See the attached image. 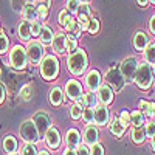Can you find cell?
Masks as SVG:
<instances>
[{
  "mask_svg": "<svg viewBox=\"0 0 155 155\" xmlns=\"http://www.w3.org/2000/svg\"><path fill=\"white\" fill-rule=\"evenodd\" d=\"M87 65H88L87 53H85L84 50H81V48H78L76 51L70 53L68 58H67V68L74 76L84 74V71L87 70Z\"/></svg>",
  "mask_w": 155,
  "mask_h": 155,
  "instance_id": "obj_1",
  "label": "cell"
},
{
  "mask_svg": "<svg viewBox=\"0 0 155 155\" xmlns=\"http://www.w3.org/2000/svg\"><path fill=\"white\" fill-rule=\"evenodd\" d=\"M135 84L138 88L141 90H149L152 87V82H153V71H152V65L149 62H141L138 64V68H137V73H135Z\"/></svg>",
  "mask_w": 155,
  "mask_h": 155,
  "instance_id": "obj_2",
  "label": "cell"
},
{
  "mask_svg": "<svg viewBox=\"0 0 155 155\" xmlns=\"http://www.w3.org/2000/svg\"><path fill=\"white\" fill-rule=\"evenodd\" d=\"M41 76L45 81H54L59 74V59L53 54H47L41 61Z\"/></svg>",
  "mask_w": 155,
  "mask_h": 155,
  "instance_id": "obj_3",
  "label": "cell"
},
{
  "mask_svg": "<svg viewBox=\"0 0 155 155\" xmlns=\"http://www.w3.org/2000/svg\"><path fill=\"white\" fill-rule=\"evenodd\" d=\"M9 64L14 70H25L28 64L27 58V50L22 45H14L12 50L9 51Z\"/></svg>",
  "mask_w": 155,
  "mask_h": 155,
  "instance_id": "obj_4",
  "label": "cell"
},
{
  "mask_svg": "<svg viewBox=\"0 0 155 155\" xmlns=\"http://www.w3.org/2000/svg\"><path fill=\"white\" fill-rule=\"evenodd\" d=\"M19 132H20V137H22V140L25 141V143H33V144H36L37 141L41 140V135H39V132H37V127H36L33 118L23 121Z\"/></svg>",
  "mask_w": 155,
  "mask_h": 155,
  "instance_id": "obj_5",
  "label": "cell"
},
{
  "mask_svg": "<svg viewBox=\"0 0 155 155\" xmlns=\"http://www.w3.org/2000/svg\"><path fill=\"white\" fill-rule=\"evenodd\" d=\"M27 58H28V62H31L33 65H39L42 61V58L45 56L44 53V45L41 42H37L36 39L34 41H30L28 45H27Z\"/></svg>",
  "mask_w": 155,
  "mask_h": 155,
  "instance_id": "obj_6",
  "label": "cell"
},
{
  "mask_svg": "<svg viewBox=\"0 0 155 155\" xmlns=\"http://www.w3.org/2000/svg\"><path fill=\"white\" fill-rule=\"evenodd\" d=\"M104 79H106V84H109L112 87L113 92H121V90L124 88V85L127 84L126 79H124V76L123 73L120 71V68H112L106 73L104 76Z\"/></svg>",
  "mask_w": 155,
  "mask_h": 155,
  "instance_id": "obj_7",
  "label": "cell"
},
{
  "mask_svg": "<svg viewBox=\"0 0 155 155\" xmlns=\"http://www.w3.org/2000/svg\"><path fill=\"white\" fill-rule=\"evenodd\" d=\"M137 68H138V61H137V58H126V59L121 62L120 71L123 73L126 82H132V81H134L135 73H137Z\"/></svg>",
  "mask_w": 155,
  "mask_h": 155,
  "instance_id": "obj_8",
  "label": "cell"
},
{
  "mask_svg": "<svg viewBox=\"0 0 155 155\" xmlns=\"http://www.w3.org/2000/svg\"><path fill=\"white\" fill-rule=\"evenodd\" d=\"M33 121L37 127V132L41 137L45 135V132L48 130V129L51 127V118H50V115L45 113V112H39L33 116Z\"/></svg>",
  "mask_w": 155,
  "mask_h": 155,
  "instance_id": "obj_9",
  "label": "cell"
},
{
  "mask_svg": "<svg viewBox=\"0 0 155 155\" xmlns=\"http://www.w3.org/2000/svg\"><path fill=\"white\" fill-rule=\"evenodd\" d=\"M109 120H110V112L107 106L98 104L96 107H93V123L96 126H106Z\"/></svg>",
  "mask_w": 155,
  "mask_h": 155,
  "instance_id": "obj_10",
  "label": "cell"
},
{
  "mask_svg": "<svg viewBox=\"0 0 155 155\" xmlns=\"http://www.w3.org/2000/svg\"><path fill=\"white\" fill-rule=\"evenodd\" d=\"M76 14H78V22L81 23V27L84 31H87V27H88V22L90 19H92V9H90V5L88 3H81L79 8H78L76 11Z\"/></svg>",
  "mask_w": 155,
  "mask_h": 155,
  "instance_id": "obj_11",
  "label": "cell"
},
{
  "mask_svg": "<svg viewBox=\"0 0 155 155\" xmlns=\"http://www.w3.org/2000/svg\"><path fill=\"white\" fill-rule=\"evenodd\" d=\"M65 96L70 98L71 101H76L78 98L82 96V85L79 81L76 79H70L65 84Z\"/></svg>",
  "mask_w": 155,
  "mask_h": 155,
  "instance_id": "obj_12",
  "label": "cell"
},
{
  "mask_svg": "<svg viewBox=\"0 0 155 155\" xmlns=\"http://www.w3.org/2000/svg\"><path fill=\"white\" fill-rule=\"evenodd\" d=\"M101 84H102L101 73L98 70H90L85 76V87L88 88V92H96Z\"/></svg>",
  "mask_w": 155,
  "mask_h": 155,
  "instance_id": "obj_13",
  "label": "cell"
},
{
  "mask_svg": "<svg viewBox=\"0 0 155 155\" xmlns=\"http://www.w3.org/2000/svg\"><path fill=\"white\" fill-rule=\"evenodd\" d=\"M51 47H53V51L56 54H65L67 53V34L65 33H56L53 37V42H51Z\"/></svg>",
  "mask_w": 155,
  "mask_h": 155,
  "instance_id": "obj_14",
  "label": "cell"
},
{
  "mask_svg": "<svg viewBox=\"0 0 155 155\" xmlns=\"http://www.w3.org/2000/svg\"><path fill=\"white\" fill-rule=\"evenodd\" d=\"M96 96H98V101L101 102V104L109 106L113 101V90L109 84H101L99 88L96 90Z\"/></svg>",
  "mask_w": 155,
  "mask_h": 155,
  "instance_id": "obj_15",
  "label": "cell"
},
{
  "mask_svg": "<svg viewBox=\"0 0 155 155\" xmlns=\"http://www.w3.org/2000/svg\"><path fill=\"white\" fill-rule=\"evenodd\" d=\"M44 140L50 149H58L61 146V134L56 127H50L44 135Z\"/></svg>",
  "mask_w": 155,
  "mask_h": 155,
  "instance_id": "obj_16",
  "label": "cell"
},
{
  "mask_svg": "<svg viewBox=\"0 0 155 155\" xmlns=\"http://www.w3.org/2000/svg\"><path fill=\"white\" fill-rule=\"evenodd\" d=\"M82 138H84V143L87 146H92V144L98 143V140H99V130H98V127L93 126V124H88L82 130Z\"/></svg>",
  "mask_w": 155,
  "mask_h": 155,
  "instance_id": "obj_17",
  "label": "cell"
},
{
  "mask_svg": "<svg viewBox=\"0 0 155 155\" xmlns=\"http://www.w3.org/2000/svg\"><path fill=\"white\" fill-rule=\"evenodd\" d=\"M65 31H67V36H70V37H74V39H79L81 36H82V33H84V30H82V27H81V23L78 22L76 19H70L68 20V23L65 25Z\"/></svg>",
  "mask_w": 155,
  "mask_h": 155,
  "instance_id": "obj_18",
  "label": "cell"
},
{
  "mask_svg": "<svg viewBox=\"0 0 155 155\" xmlns=\"http://www.w3.org/2000/svg\"><path fill=\"white\" fill-rule=\"evenodd\" d=\"M81 143V134L78 129H68L65 134V144L70 149H76L78 144Z\"/></svg>",
  "mask_w": 155,
  "mask_h": 155,
  "instance_id": "obj_19",
  "label": "cell"
},
{
  "mask_svg": "<svg viewBox=\"0 0 155 155\" xmlns=\"http://www.w3.org/2000/svg\"><path fill=\"white\" fill-rule=\"evenodd\" d=\"M17 36L22 39L23 42H30L31 41V22H28V20H22L20 23H19V27H17Z\"/></svg>",
  "mask_w": 155,
  "mask_h": 155,
  "instance_id": "obj_20",
  "label": "cell"
},
{
  "mask_svg": "<svg viewBox=\"0 0 155 155\" xmlns=\"http://www.w3.org/2000/svg\"><path fill=\"white\" fill-rule=\"evenodd\" d=\"M22 16L25 20H28V22H34L37 20V6L33 3V2H28V3H25L22 6Z\"/></svg>",
  "mask_w": 155,
  "mask_h": 155,
  "instance_id": "obj_21",
  "label": "cell"
},
{
  "mask_svg": "<svg viewBox=\"0 0 155 155\" xmlns=\"http://www.w3.org/2000/svg\"><path fill=\"white\" fill-rule=\"evenodd\" d=\"M149 44V37L146 36L144 31H138L135 36H134V48L138 50V51H143Z\"/></svg>",
  "mask_w": 155,
  "mask_h": 155,
  "instance_id": "obj_22",
  "label": "cell"
},
{
  "mask_svg": "<svg viewBox=\"0 0 155 155\" xmlns=\"http://www.w3.org/2000/svg\"><path fill=\"white\" fill-rule=\"evenodd\" d=\"M64 101H65L64 90L61 87L51 88V92H50V102H51V104H53V106H61V104H64Z\"/></svg>",
  "mask_w": 155,
  "mask_h": 155,
  "instance_id": "obj_23",
  "label": "cell"
},
{
  "mask_svg": "<svg viewBox=\"0 0 155 155\" xmlns=\"http://www.w3.org/2000/svg\"><path fill=\"white\" fill-rule=\"evenodd\" d=\"M109 127H110V132H112L115 137H118V138H121V137L124 135V132H126V126L121 123L120 118H113Z\"/></svg>",
  "mask_w": 155,
  "mask_h": 155,
  "instance_id": "obj_24",
  "label": "cell"
},
{
  "mask_svg": "<svg viewBox=\"0 0 155 155\" xmlns=\"http://www.w3.org/2000/svg\"><path fill=\"white\" fill-rule=\"evenodd\" d=\"M53 37H54L53 30H51L50 27H42L41 33H39V39H41V44L42 45H51Z\"/></svg>",
  "mask_w": 155,
  "mask_h": 155,
  "instance_id": "obj_25",
  "label": "cell"
},
{
  "mask_svg": "<svg viewBox=\"0 0 155 155\" xmlns=\"http://www.w3.org/2000/svg\"><path fill=\"white\" fill-rule=\"evenodd\" d=\"M17 149H19L17 140L14 137H11V135L5 137V140H3V150L6 153H12V152H17Z\"/></svg>",
  "mask_w": 155,
  "mask_h": 155,
  "instance_id": "obj_26",
  "label": "cell"
},
{
  "mask_svg": "<svg viewBox=\"0 0 155 155\" xmlns=\"http://www.w3.org/2000/svg\"><path fill=\"white\" fill-rule=\"evenodd\" d=\"M130 138H132L134 143H137V144H143V143H144V140H146L144 129H141V127H132Z\"/></svg>",
  "mask_w": 155,
  "mask_h": 155,
  "instance_id": "obj_27",
  "label": "cell"
},
{
  "mask_svg": "<svg viewBox=\"0 0 155 155\" xmlns=\"http://www.w3.org/2000/svg\"><path fill=\"white\" fill-rule=\"evenodd\" d=\"M130 124L134 127H143L144 126V113L141 110H135L130 113Z\"/></svg>",
  "mask_w": 155,
  "mask_h": 155,
  "instance_id": "obj_28",
  "label": "cell"
},
{
  "mask_svg": "<svg viewBox=\"0 0 155 155\" xmlns=\"http://www.w3.org/2000/svg\"><path fill=\"white\" fill-rule=\"evenodd\" d=\"M82 98H84V102H85V107H96L99 104L96 92H88V93L82 95Z\"/></svg>",
  "mask_w": 155,
  "mask_h": 155,
  "instance_id": "obj_29",
  "label": "cell"
},
{
  "mask_svg": "<svg viewBox=\"0 0 155 155\" xmlns=\"http://www.w3.org/2000/svg\"><path fill=\"white\" fill-rule=\"evenodd\" d=\"M143 56H144L146 62H149V64L155 62V44H147V47L143 50Z\"/></svg>",
  "mask_w": 155,
  "mask_h": 155,
  "instance_id": "obj_30",
  "label": "cell"
},
{
  "mask_svg": "<svg viewBox=\"0 0 155 155\" xmlns=\"http://www.w3.org/2000/svg\"><path fill=\"white\" fill-rule=\"evenodd\" d=\"M73 16H71V12H68L67 9H62L61 12H59V16H58V23L61 25V27H65V25L68 23V20L71 19Z\"/></svg>",
  "mask_w": 155,
  "mask_h": 155,
  "instance_id": "obj_31",
  "label": "cell"
},
{
  "mask_svg": "<svg viewBox=\"0 0 155 155\" xmlns=\"http://www.w3.org/2000/svg\"><path fill=\"white\" fill-rule=\"evenodd\" d=\"M9 48V41H8V36L0 31V54H5Z\"/></svg>",
  "mask_w": 155,
  "mask_h": 155,
  "instance_id": "obj_32",
  "label": "cell"
},
{
  "mask_svg": "<svg viewBox=\"0 0 155 155\" xmlns=\"http://www.w3.org/2000/svg\"><path fill=\"white\" fill-rule=\"evenodd\" d=\"M70 116L74 120V121H78V120H81V116H82V107L79 106V104H74L70 107Z\"/></svg>",
  "mask_w": 155,
  "mask_h": 155,
  "instance_id": "obj_33",
  "label": "cell"
},
{
  "mask_svg": "<svg viewBox=\"0 0 155 155\" xmlns=\"http://www.w3.org/2000/svg\"><path fill=\"white\" fill-rule=\"evenodd\" d=\"M37 153H39V152H37L36 146H34L33 143H27L25 146H22L19 155H37Z\"/></svg>",
  "mask_w": 155,
  "mask_h": 155,
  "instance_id": "obj_34",
  "label": "cell"
},
{
  "mask_svg": "<svg viewBox=\"0 0 155 155\" xmlns=\"http://www.w3.org/2000/svg\"><path fill=\"white\" fill-rule=\"evenodd\" d=\"M81 118H84L87 124H93V107H84Z\"/></svg>",
  "mask_w": 155,
  "mask_h": 155,
  "instance_id": "obj_35",
  "label": "cell"
},
{
  "mask_svg": "<svg viewBox=\"0 0 155 155\" xmlns=\"http://www.w3.org/2000/svg\"><path fill=\"white\" fill-rule=\"evenodd\" d=\"M31 96H33V87H31L30 84L23 85L22 90H20V98H22L23 101H30Z\"/></svg>",
  "mask_w": 155,
  "mask_h": 155,
  "instance_id": "obj_36",
  "label": "cell"
},
{
  "mask_svg": "<svg viewBox=\"0 0 155 155\" xmlns=\"http://www.w3.org/2000/svg\"><path fill=\"white\" fill-rule=\"evenodd\" d=\"M48 6L47 5H42V3H39L37 5V19L39 20H47L48 17Z\"/></svg>",
  "mask_w": 155,
  "mask_h": 155,
  "instance_id": "obj_37",
  "label": "cell"
},
{
  "mask_svg": "<svg viewBox=\"0 0 155 155\" xmlns=\"http://www.w3.org/2000/svg\"><path fill=\"white\" fill-rule=\"evenodd\" d=\"M87 31H88L90 34H96V33L99 31V20H98L96 17H92V19H90L88 27H87Z\"/></svg>",
  "mask_w": 155,
  "mask_h": 155,
  "instance_id": "obj_38",
  "label": "cell"
},
{
  "mask_svg": "<svg viewBox=\"0 0 155 155\" xmlns=\"http://www.w3.org/2000/svg\"><path fill=\"white\" fill-rule=\"evenodd\" d=\"M42 20H34V22H31V36L33 37H39V33H41V30H42Z\"/></svg>",
  "mask_w": 155,
  "mask_h": 155,
  "instance_id": "obj_39",
  "label": "cell"
},
{
  "mask_svg": "<svg viewBox=\"0 0 155 155\" xmlns=\"http://www.w3.org/2000/svg\"><path fill=\"white\" fill-rule=\"evenodd\" d=\"M81 2L79 0H67V3H65V9L68 12H71V14H74V12L78 11V8H79Z\"/></svg>",
  "mask_w": 155,
  "mask_h": 155,
  "instance_id": "obj_40",
  "label": "cell"
},
{
  "mask_svg": "<svg viewBox=\"0 0 155 155\" xmlns=\"http://www.w3.org/2000/svg\"><path fill=\"white\" fill-rule=\"evenodd\" d=\"M76 50H78V39L67 36V51H68V54L73 53V51H76Z\"/></svg>",
  "mask_w": 155,
  "mask_h": 155,
  "instance_id": "obj_41",
  "label": "cell"
},
{
  "mask_svg": "<svg viewBox=\"0 0 155 155\" xmlns=\"http://www.w3.org/2000/svg\"><path fill=\"white\" fill-rule=\"evenodd\" d=\"M144 134H146V138H152L155 135V121H147L146 123Z\"/></svg>",
  "mask_w": 155,
  "mask_h": 155,
  "instance_id": "obj_42",
  "label": "cell"
},
{
  "mask_svg": "<svg viewBox=\"0 0 155 155\" xmlns=\"http://www.w3.org/2000/svg\"><path fill=\"white\" fill-rule=\"evenodd\" d=\"M90 155H106V152H104V147H102L99 143H95V144H92V147H90Z\"/></svg>",
  "mask_w": 155,
  "mask_h": 155,
  "instance_id": "obj_43",
  "label": "cell"
},
{
  "mask_svg": "<svg viewBox=\"0 0 155 155\" xmlns=\"http://www.w3.org/2000/svg\"><path fill=\"white\" fill-rule=\"evenodd\" d=\"M118 118L121 120V123L127 127L129 124H130V112H127V110H123L121 113H120V116Z\"/></svg>",
  "mask_w": 155,
  "mask_h": 155,
  "instance_id": "obj_44",
  "label": "cell"
},
{
  "mask_svg": "<svg viewBox=\"0 0 155 155\" xmlns=\"http://www.w3.org/2000/svg\"><path fill=\"white\" fill-rule=\"evenodd\" d=\"M74 150H76V155H90V149H88L84 143H82V144L79 143Z\"/></svg>",
  "mask_w": 155,
  "mask_h": 155,
  "instance_id": "obj_45",
  "label": "cell"
},
{
  "mask_svg": "<svg viewBox=\"0 0 155 155\" xmlns=\"http://www.w3.org/2000/svg\"><path fill=\"white\" fill-rule=\"evenodd\" d=\"M144 115L149 116V118H155V102H149V107L144 112Z\"/></svg>",
  "mask_w": 155,
  "mask_h": 155,
  "instance_id": "obj_46",
  "label": "cell"
},
{
  "mask_svg": "<svg viewBox=\"0 0 155 155\" xmlns=\"http://www.w3.org/2000/svg\"><path fill=\"white\" fill-rule=\"evenodd\" d=\"M5 98H6V93H5V87H3V84L0 82V106L5 102Z\"/></svg>",
  "mask_w": 155,
  "mask_h": 155,
  "instance_id": "obj_47",
  "label": "cell"
},
{
  "mask_svg": "<svg viewBox=\"0 0 155 155\" xmlns=\"http://www.w3.org/2000/svg\"><path fill=\"white\" fill-rule=\"evenodd\" d=\"M147 107H149V101H144V99H141V101H140V110L144 113V112L147 110Z\"/></svg>",
  "mask_w": 155,
  "mask_h": 155,
  "instance_id": "obj_48",
  "label": "cell"
},
{
  "mask_svg": "<svg viewBox=\"0 0 155 155\" xmlns=\"http://www.w3.org/2000/svg\"><path fill=\"white\" fill-rule=\"evenodd\" d=\"M28 2H31V0H12V6L17 9V5H19V9H22V8H20V3L25 5V3H28Z\"/></svg>",
  "mask_w": 155,
  "mask_h": 155,
  "instance_id": "obj_49",
  "label": "cell"
},
{
  "mask_svg": "<svg viewBox=\"0 0 155 155\" xmlns=\"http://www.w3.org/2000/svg\"><path fill=\"white\" fill-rule=\"evenodd\" d=\"M149 30L152 34H155V16L150 17V22H149Z\"/></svg>",
  "mask_w": 155,
  "mask_h": 155,
  "instance_id": "obj_50",
  "label": "cell"
},
{
  "mask_svg": "<svg viewBox=\"0 0 155 155\" xmlns=\"http://www.w3.org/2000/svg\"><path fill=\"white\" fill-rule=\"evenodd\" d=\"M62 155H76V150H74V149H70V147H67V149H65V152H64Z\"/></svg>",
  "mask_w": 155,
  "mask_h": 155,
  "instance_id": "obj_51",
  "label": "cell"
},
{
  "mask_svg": "<svg viewBox=\"0 0 155 155\" xmlns=\"http://www.w3.org/2000/svg\"><path fill=\"white\" fill-rule=\"evenodd\" d=\"M37 3H42V5H47L48 8L51 6V0H36Z\"/></svg>",
  "mask_w": 155,
  "mask_h": 155,
  "instance_id": "obj_52",
  "label": "cell"
},
{
  "mask_svg": "<svg viewBox=\"0 0 155 155\" xmlns=\"http://www.w3.org/2000/svg\"><path fill=\"white\" fill-rule=\"evenodd\" d=\"M137 3H138L140 6H147V3H149V0H137Z\"/></svg>",
  "mask_w": 155,
  "mask_h": 155,
  "instance_id": "obj_53",
  "label": "cell"
},
{
  "mask_svg": "<svg viewBox=\"0 0 155 155\" xmlns=\"http://www.w3.org/2000/svg\"><path fill=\"white\" fill-rule=\"evenodd\" d=\"M152 150L155 152V135L152 137Z\"/></svg>",
  "mask_w": 155,
  "mask_h": 155,
  "instance_id": "obj_54",
  "label": "cell"
},
{
  "mask_svg": "<svg viewBox=\"0 0 155 155\" xmlns=\"http://www.w3.org/2000/svg\"><path fill=\"white\" fill-rule=\"evenodd\" d=\"M37 155H50V153H48V152H47V150H41V152H39V153H37Z\"/></svg>",
  "mask_w": 155,
  "mask_h": 155,
  "instance_id": "obj_55",
  "label": "cell"
},
{
  "mask_svg": "<svg viewBox=\"0 0 155 155\" xmlns=\"http://www.w3.org/2000/svg\"><path fill=\"white\" fill-rule=\"evenodd\" d=\"M152 71H153V78H155V62H153V65H152Z\"/></svg>",
  "mask_w": 155,
  "mask_h": 155,
  "instance_id": "obj_56",
  "label": "cell"
},
{
  "mask_svg": "<svg viewBox=\"0 0 155 155\" xmlns=\"http://www.w3.org/2000/svg\"><path fill=\"white\" fill-rule=\"evenodd\" d=\"M79 2H81V3H88L90 0H79Z\"/></svg>",
  "mask_w": 155,
  "mask_h": 155,
  "instance_id": "obj_57",
  "label": "cell"
},
{
  "mask_svg": "<svg viewBox=\"0 0 155 155\" xmlns=\"http://www.w3.org/2000/svg\"><path fill=\"white\" fill-rule=\"evenodd\" d=\"M6 155H19V153H16V152H12V153H6Z\"/></svg>",
  "mask_w": 155,
  "mask_h": 155,
  "instance_id": "obj_58",
  "label": "cell"
},
{
  "mask_svg": "<svg viewBox=\"0 0 155 155\" xmlns=\"http://www.w3.org/2000/svg\"><path fill=\"white\" fill-rule=\"evenodd\" d=\"M149 2H150V3H153V5H155V0H149Z\"/></svg>",
  "mask_w": 155,
  "mask_h": 155,
  "instance_id": "obj_59",
  "label": "cell"
},
{
  "mask_svg": "<svg viewBox=\"0 0 155 155\" xmlns=\"http://www.w3.org/2000/svg\"><path fill=\"white\" fill-rule=\"evenodd\" d=\"M0 31H2V30H0Z\"/></svg>",
  "mask_w": 155,
  "mask_h": 155,
  "instance_id": "obj_60",
  "label": "cell"
}]
</instances>
